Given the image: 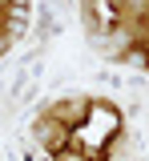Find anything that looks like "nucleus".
Here are the masks:
<instances>
[{"instance_id":"f257e3e1","label":"nucleus","mask_w":149,"mask_h":161,"mask_svg":"<svg viewBox=\"0 0 149 161\" xmlns=\"http://www.w3.org/2000/svg\"><path fill=\"white\" fill-rule=\"evenodd\" d=\"M0 53H4V36H0Z\"/></svg>"}]
</instances>
